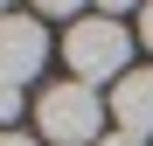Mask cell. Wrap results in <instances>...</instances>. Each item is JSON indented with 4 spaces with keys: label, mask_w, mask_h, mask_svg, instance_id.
<instances>
[{
    "label": "cell",
    "mask_w": 153,
    "mask_h": 146,
    "mask_svg": "<svg viewBox=\"0 0 153 146\" xmlns=\"http://www.w3.org/2000/svg\"><path fill=\"white\" fill-rule=\"evenodd\" d=\"M125 56H132V35L118 28L111 14H84V21H70L63 28V63H70V77L76 84H118L125 77Z\"/></svg>",
    "instance_id": "6da1fadb"
},
{
    "label": "cell",
    "mask_w": 153,
    "mask_h": 146,
    "mask_svg": "<svg viewBox=\"0 0 153 146\" xmlns=\"http://www.w3.org/2000/svg\"><path fill=\"white\" fill-rule=\"evenodd\" d=\"M105 104H97V90L91 84H49L42 97H35V125L49 132V139H56V146H97V139H105V132H97V125H105Z\"/></svg>",
    "instance_id": "7a4b0ae2"
},
{
    "label": "cell",
    "mask_w": 153,
    "mask_h": 146,
    "mask_svg": "<svg viewBox=\"0 0 153 146\" xmlns=\"http://www.w3.org/2000/svg\"><path fill=\"white\" fill-rule=\"evenodd\" d=\"M49 63V28L35 14H0V84H35Z\"/></svg>",
    "instance_id": "3957f363"
},
{
    "label": "cell",
    "mask_w": 153,
    "mask_h": 146,
    "mask_svg": "<svg viewBox=\"0 0 153 146\" xmlns=\"http://www.w3.org/2000/svg\"><path fill=\"white\" fill-rule=\"evenodd\" d=\"M111 132L153 139V70H125L111 84Z\"/></svg>",
    "instance_id": "277c9868"
},
{
    "label": "cell",
    "mask_w": 153,
    "mask_h": 146,
    "mask_svg": "<svg viewBox=\"0 0 153 146\" xmlns=\"http://www.w3.org/2000/svg\"><path fill=\"white\" fill-rule=\"evenodd\" d=\"M14 118H21V90L0 84V132H14Z\"/></svg>",
    "instance_id": "5b68a950"
},
{
    "label": "cell",
    "mask_w": 153,
    "mask_h": 146,
    "mask_svg": "<svg viewBox=\"0 0 153 146\" xmlns=\"http://www.w3.org/2000/svg\"><path fill=\"white\" fill-rule=\"evenodd\" d=\"M84 7L91 0H35V14H76V21H84Z\"/></svg>",
    "instance_id": "8992f818"
},
{
    "label": "cell",
    "mask_w": 153,
    "mask_h": 146,
    "mask_svg": "<svg viewBox=\"0 0 153 146\" xmlns=\"http://www.w3.org/2000/svg\"><path fill=\"white\" fill-rule=\"evenodd\" d=\"M97 146H146V139H132V132H105Z\"/></svg>",
    "instance_id": "52a82bcc"
},
{
    "label": "cell",
    "mask_w": 153,
    "mask_h": 146,
    "mask_svg": "<svg viewBox=\"0 0 153 146\" xmlns=\"http://www.w3.org/2000/svg\"><path fill=\"white\" fill-rule=\"evenodd\" d=\"M139 35H146V49H153V0L139 7Z\"/></svg>",
    "instance_id": "ba28073f"
},
{
    "label": "cell",
    "mask_w": 153,
    "mask_h": 146,
    "mask_svg": "<svg viewBox=\"0 0 153 146\" xmlns=\"http://www.w3.org/2000/svg\"><path fill=\"white\" fill-rule=\"evenodd\" d=\"M97 7H105V14H111V21H118V14H125V7H132V0H97Z\"/></svg>",
    "instance_id": "9c48e42d"
},
{
    "label": "cell",
    "mask_w": 153,
    "mask_h": 146,
    "mask_svg": "<svg viewBox=\"0 0 153 146\" xmlns=\"http://www.w3.org/2000/svg\"><path fill=\"white\" fill-rule=\"evenodd\" d=\"M0 146H35V139L28 132H0Z\"/></svg>",
    "instance_id": "30bf717a"
},
{
    "label": "cell",
    "mask_w": 153,
    "mask_h": 146,
    "mask_svg": "<svg viewBox=\"0 0 153 146\" xmlns=\"http://www.w3.org/2000/svg\"><path fill=\"white\" fill-rule=\"evenodd\" d=\"M0 14H14V0H0Z\"/></svg>",
    "instance_id": "8fae6325"
}]
</instances>
